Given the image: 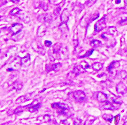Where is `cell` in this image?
Instances as JSON below:
<instances>
[{
    "label": "cell",
    "instance_id": "6da1fadb",
    "mask_svg": "<svg viewBox=\"0 0 127 125\" xmlns=\"http://www.w3.org/2000/svg\"><path fill=\"white\" fill-rule=\"evenodd\" d=\"M106 27V22H105V16L99 20L94 25L95 32H100Z\"/></svg>",
    "mask_w": 127,
    "mask_h": 125
},
{
    "label": "cell",
    "instance_id": "7a4b0ae2",
    "mask_svg": "<svg viewBox=\"0 0 127 125\" xmlns=\"http://www.w3.org/2000/svg\"><path fill=\"white\" fill-rule=\"evenodd\" d=\"M73 96L75 101L79 102H82L85 101L86 98V94L82 91H77L74 92Z\"/></svg>",
    "mask_w": 127,
    "mask_h": 125
},
{
    "label": "cell",
    "instance_id": "3957f363",
    "mask_svg": "<svg viewBox=\"0 0 127 125\" xmlns=\"http://www.w3.org/2000/svg\"><path fill=\"white\" fill-rule=\"evenodd\" d=\"M23 28V25L20 23H14L10 28V31L12 33V35L20 32Z\"/></svg>",
    "mask_w": 127,
    "mask_h": 125
},
{
    "label": "cell",
    "instance_id": "277c9868",
    "mask_svg": "<svg viewBox=\"0 0 127 125\" xmlns=\"http://www.w3.org/2000/svg\"><path fill=\"white\" fill-rule=\"evenodd\" d=\"M41 107V103H39L37 99L35 100L32 103H31L30 104L27 105L28 110L29 111H30L31 113H34L35 111H36L37 110H39V108Z\"/></svg>",
    "mask_w": 127,
    "mask_h": 125
},
{
    "label": "cell",
    "instance_id": "5b68a950",
    "mask_svg": "<svg viewBox=\"0 0 127 125\" xmlns=\"http://www.w3.org/2000/svg\"><path fill=\"white\" fill-rule=\"evenodd\" d=\"M116 91L118 93L121 94H124L127 91V87L126 85L123 82H120L116 86Z\"/></svg>",
    "mask_w": 127,
    "mask_h": 125
},
{
    "label": "cell",
    "instance_id": "8992f818",
    "mask_svg": "<svg viewBox=\"0 0 127 125\" xmlns=\"http://www.w3.org/2000/svg\"><path fill=\"white\" fill-rule=\"evenodd\" d=\"M69 17H70V12H69L68 9H65L63 11L62 14H61V21L62 22H66L69 20Z\"/></svg>",
    "mask_w": 127,
    "mask_h": 125
},
{
    "label": "cell",
    "instance_id": "52a82bcc",
    "mask_svg": "<svg viewBox=\"0 0 127 125\" xmlns=\"http://www.w3.org/2000/svg\"><path fill=\"white\" fill-rule=\"evenodd\" d=\"M97 100L100 102L106 103L108 102V96L103 92H99L97 94Z\"/></svg>",
    "mask_w": 127,
    "mask_h": 125
},
{
    "label": "cell",
    "instance_id": "ba28073f",
    "mask_svg": "<svg viewBox=\"0 0 127 125\" xmlns=\"http://www.w3.org/2000/svg\"><path fill=\"white\" fill-rule=\"evenodd\" d=\"M52 107L54 108H60V110H69V107L67 104L65 103H55L52 104Z\"/></svg>",
    "mask_w": 127,
    "mask_h": 125
},
{
    "label": "cell",
    "instance_id": "9c48e42d",
    "mask_svg": "<svg viewBox=\"0 0 127 125\" xmlns=\"http://www.w3.org/2000/svg\"><path fill=\"white\" fill-rule=\"evenodd\" d=\"M46 29H47V28H46V26L45 25L42 24V25H40L37 29V36L39 37H43V36H44L46 33Z\"/></svg>",
    "mask_w": 127,
    "mask_h": 125
},
{
    "label": "cell",
    "instance_id": "30bf717a",
    "mask_svg": "<svg viewBox=\"0 0 127 125\" xmlns=\"http://www.w3.org/2000/svg\"><path fill=\"white\" fill-rule=\"evenodd\" d=\"M120 66V62L118 61H114L110 63V64L109 65L108 68H107V70L109 72H112V70L113 69L117 68V67H118Z\"/></svg>",
    "mask_w": 127,
    "mask_h": 125
},
{
    "label": "cell",
    "instance_id": "8fae6325",
    "mask_svg": "<svg viewBox=\"0 0 127 125\" xmlns=\"http://www.w3.org/2000/svg\"><path fill=\"white\" fill-rule=\"evenodd\" d=\"M24 34L25 32H23V31H21L20 32L18 33L14 34V35H12L11 39L14 41H18L20 40L21 39H22L23 36H24Z\"/></svg>",
    "mask_w": 127,
    "mask_h": 125
},
{
    "label": "cell",
    "instance_id": "7c38bea8",
    "mask_svg": "<svg viewBox=\"0 0 127 125\" xmlns=\"http://www.w3.org/2000/svg\"><path fill=\"white\" fill-rule=\"evenodd\" d=\"M37 120L41 122H48L51 120V117L49 115H44L39 116L37 118Z\"/></svg>",
    "mask_w": 127,
    "mask_h": 125
},
{
    "label": "cell",
    "instance_id": "4fadbf2b",
    "mask_svg": "<svg viewBox=\"0 0 127 125\" xmlns=\"http://www.w3.org/2000/svg\"><path fill=\"white\" fill-rule=\"evenodd\" d=\"M59 28L61 32L64 33H66L69 32V28L66 22H62L59 25Z\"/></svg>",
    "mask_w": 127,
    "mask_h": 125
},
{
    "label": "cell",
    "instance_id": "5bb4252c",
    "mask_svg": "<svg viewBox=\"0 0 127 125\" xmlns=\"http://www.w3.org/2000/svg\"><path fill=\"white\" fill-rule=\"evenodd\" d=\"M31 98H28L27 95H24V96H21L20 97H19V98L16 100V103L17 104H19V103H22L24 102H25L29 100H30Z\"/></svg>",
    "mask_w": 127,
    "mask_h": 125
},
{
    "label": "cell",
    "instance_id": "9a60e30c",
    "mask_svg": "<svg viewBox=\"0 0 127 125\" xmlns=\"http://www.w3.org/2000/svg\"><path fill=\"white\" fill-rule=\"evenodd\" d=\"M23 87V84L20 82H15L13 84V88L17 91L20 90Z\"/></svg>",
    "mask_w": 127,
    "mask_h": 125
},
{
    "label": "cell",
    "instance_id": "2e32d148",
    "mask_svg": "<svg viewBox=\"0 0 127 125\" xmlns=\"http://www.w3.org/2000/svg\"><path fill=\"white\" fill-rule=\"evenodd\" d=\"M103 64L101 62H95L93 64V68L95 71H99L103 68Z\"/></svg>",
    "mask_w": 127,
    "mask_h": 125
},
{
    "label": "cell",
    "instance_id": "e0dca14e",
    "mask_svg": "<svg viewBox=\"0 0 127 125\" xmlns=\"http://www.w3.org/2000/svg\"><path fill=\"white\" fill-rule=\"evenodd\" d=\"M95 118L92 116H89L85 122L84 125H91L94 122Z\"/></svg>",
    "mask_w": 127,
    "mask_h": 125
},
{
    "label": "cell",
    "instance_id": "ac0fdd59",
    "mask_svg": "<svg viewBox=\"0 0 127 125\" xmlns=\"http://www.w3.org/2000/svg\"><path fill=\"white\" fill-rule=\"evenodd\" d=\"M104 108H105V109L106 110H113L115 109V106H114L111 103L107 102L105 103L104 106Z\"/></svg>",
    "mask_w": 127,
    "mask_h": 125
},
{
    "label": "cell",
    "instance_id": "d6986e66",
    "mask_svg": "<svg viewBox=\"0 0 127 125\" xmlns=\"http://www.w3.org/2000/svg\"><path fill=\"white\" fill-rule=\"evenodd\" d=\"M103 117L105 121L109 122H112V120L113 119V116L111 114H104Z\"/></svg>",
    "mask_w": 127,
    "mask_h": 125
},
{
    "label": "cell",
    "instance_id": "ffe728a7",
    "mask_svg": "<svg viewBox=\"0 0 127 125\" xmlns=\"http://www.w3.org/2000/svg\"><path fill=\"white\" fill-rule=\"evenodd\" d=\"M108 31H109V33L111 34L112 36H115L116 35L117 33V29L115 27H109Z\"/></svg>",
    "mask_w": 127,
    "mask_h": 125
},
{
    "label": "cell",
    "instance_id": "44dd1931",
    "mask_svg": "<svg viewBox=\"0 0 127 125\" xmlns=\"http://www.w3.org/2000/svg\"><path fill=\"white\" fill-rule=\"evenodd\" d=\"M29 60H30V55L29 54H27L25 56L21 59V64H24L27 62Z\"/></svg>",
    "mask_w": 127,
    "mask_h": 125
},
{
    "label": "cell",
    "instance_id": "7402d4cb",
    "mask_svg": "<svg viewBox=\"0 0 127 125\" xmlns=\"http://www.w3.org/2000/svg\"><path fill=\"white\" fill-rule=\"evenodd\" d=\"M80 66L83 69H87V68H89L90 67L89 64L86 61H82V62H81Z\"/></svg>",
    "mask_w": 127,
    "mask_h": 125
},
{
    "label": "cell",
    "instance_id": "603a6c76",
    "mask_svg": "<svg viewBox=\"0 0 127 125\" xmlns=\"http://www.w3.org/2000/svg\"><path fill=\"white\" fill-rule=\"evenodd\" d=\"M25 108H27V106H20L19 107H17L14 111V114H19V113H22V112L24 111V109Z\"/></svg>",
    "mask_w": 127,
    "mask_h": 125
},
{
    "label": "cell",
    "instance_id": "cb8c5ba5",
    "mask_svg": "<svg viewBox=\"0 0 127 125\" xmlns=\"http://www.w3.org/2000/svg\"><path fill=\"white\" fill-rule=\"evenodd\" d=\"M20 11V9L18 8H14L10 12V14L12 16H14L17 15V14L19 13V12Z\"/></svg>",
    "mask_w": 127,
    "mask_h": 125
},
{
    "label": "cell",
    "instance_id": "d4e9b609",
    "mask_svg": "<svg viewBox=\"0 0 127 125\" xmlns=\"http://www.w3.org/2000/svg\"><path fill=\"white\" fill-rule=\"evenodd\" d=\"M101 44H102V43L100 41L96 40H93L91 42H90V45H91L92 46H93V47H95L100 46Z\"/></svg>",
    "mask_w": 127,
    "mask_h": 125
},
{
    "label": "cell",
    "instance_id": "484cf974",
    "mask_svg": "<svg viewBox=\"0 0 127 125\" xmlns=\"http://www.w3.org/2000/svg\"><path fill=\"white\" fill-rule=\"evenodd\" d=\"M62 67V64L60 63H57V64H54L52 65H51V70H59L60 67Z\"/></svg>",
    "mask_w": 127,
    "mask_h": 125
},
{
    "label": "cell",
    "instance_id": "4316f807",
    "mask_svg": "<svg viewBox=\"0 0 127 125\" xmlns=\"http://www.w3.org/2000/svg\"><path fill=\"white\" fill-rule=\"evenodd\" d=\"M40 7L43 9L44 10H47L48 9V4L45 2H40Z\"/></svg>",
    "mask_w": 127,
    "mask_h": 125
},
{
    "label": "cell",
    "instance_id": "83f0119b",
    "mask_svg": "<svg viewBox=\"0 0 127 125\" xmlns=\"http://www.w3.org/2000/svg\"><path fill=\"white\" fill-rule=\"evenodd\" d=\"M94 51V49H92V50H90V51H89L87 52V53H86L85 55L82 56H81L80 57H81V58H83V57H86L90 56V55H92V54H93Z\"/></svg>",
    "mask_w": 127,
    "mask_h": 125
},
{
    "label": "cell",
    "instance_id": "f1b7e54d",
    "mask_svg": "<svg viewBox=\"0 0 127 125\" xmlns=\"http://www.w3.org/2000/svg\"><path fill=\"white\" fill-rule=\"evenodd\" d=\"M72 72H73V73L75 74V76H78V75L80 73V69L78 67H74V70H73V71H72Z\"/></svg>",
    "mask_w": 127,
    "mask_h": 125
},
{
    "label": "cell",
    "instance_id": "f546056e",
    "mask_svg": "<svg viewBox=\"0 0 127 125\" xmlns=\"http://www.w3.org/2000/svg\"><path fill=\"white\" fill-rule=\"evenodd\" d=\"M51 19H52L51 15L49 14H46L45 17H44V20L46 22H49V21L51 20Z\"/></svg>",
    "mask_w": 127,
    "mask_h": 125
},
{
    "label": "cell",
    "instance_id": "4dcf8cb0",
    "mask_svg": "<svg viewBox=\"0 0 127 125\" xmlns=\"http://www.w3.org/2000/svg\"><path fill=\"white\" fill-rule=\"evenodd\" d=\"M82 123V121L79 118H76L74 121V125H80Z\"/></svg>",
    "mask_w": 127,
    "mask_h": 125
},
{
    "label": "cell",
    "instance_id": "1f68e13d",
    "mask_svg": "<svg viewBox=\"0 0 127 125\" xmlns=\"http://www.w3.org/2000/svg\"><path fill=\"white\" fill-rule=\"evenodd\" d=\"M120 114L117 115L116 116H115V125H117L118 124V122H119V121H120Z\"/></svg>",
    "mask_w": 127,
    "mask_h": 125
},
{
    "label": "cell",
    "instance_id": "d6a6232c",
    "mask_svg": "<svg viewBox=\"0 0 127 125\" xmlns=\"http://www.w3.org/2000/svg\"><path fill=\"white\" fill-rule=\"evenodd\" d=\"M112 99V101H113V102L115 103H117V104H121L122 103V101L118 99V98H113Z\"/></svg>",
    "mask_w": 127,
    "mask_h": 125
},
{
    "label": "cell",
    "instance_id": "836d02e7",
    "mask_svg": "<svg viewBox=\"0 0 127 125\" xmlns=\"http://www.w3.org/2000/svg\"><path fill=\"white\" fill-rule=\"evenodd\" d=\"M95 2V1H93V0H90V1H87L86 5L88 6H92L94 4V3Z\"/></svg>",
    "mask_w": 127,
    "mask_h": 125
},
{
    "label": "cell",
    "instance_id": "e575fe53",
    "mask_svg": "<svg viewBox=\"0 0 127 125\" xmlns=\"http://www.w3.org/2000/svg\"><path fill=\"white\" fill-rule=\"evenodd\" d=\"M60 9H61L60 7H58V8H57V9H55V10H54V15H58L59 13V11H60Z\"/></svg>",
    "mask_w": 127,
    "mask_h": 125
},
{
    "label": "cell",
    "instance_id": "d590c367",
    "mask_svg": "<svg viewBox=\"0 0 127 125\" xmlns=\"http://www.w3.org/2000/svg\"><path fill=\"white\" fill-rule=\"evenodd\" d=\"M60 125H70L66 120H63L60 122Z\"/></svg>",
    "mask_w": 127,
    "mask_h": 125
},
{
    "label": "cell",
    "instance_id": "8d00e7d4",
    "mask_svg": "<svg viewBox=\"0 0 127 125\" xmlns=\"http://www.w3.org/2000/svg\"><path fill=\"white\" fill-rule=\"evenodd\" d=\"M45 45L46 47H50V46L52 45V42L46 40L45 42Z\"/></svg>",
    "mask_w": 127,
    "mask_h": 125
},
{
    "label": "cell",
    "instance_id": "74e56055",
    "mask_svg": "<svg viewBox=\"0 0 127 125\" xmlns=\"http://www.w3.org/2000/svg\"><path fill=\"white\" fill-rule=\"evenodd\" d=\"M8 71H13V68H8Z\"/></svg>",
    "mask_w": 127,
    "mask_h": 125
},
{
    "label": "cell",
    "instance_id": "f35d334b",
    "mask_svg": "<svg viewBox=\"0 0 127 125\" xmlns=\"http://www.w3.org/2000/svg\"><path fill=\"white\" fill-rule=\"evenodd\" d=\"M121 2V1H116V4H119V3Z\"/></svg>",
    "mask_w": 127,
    "mask_h": 125
},
{
    "label": "cell",
    "instance_id": "ab89813d",
    "mask_svg": "<svg viewBox=\"0 0 127 125\" xmlns=\"http://www.w3.org/2000/svg\"><path fill=\"white\" fill-rule=\"evenodd\" d=\"M19 1H12V2H19Z\"/></svg>",
    "mask_w": 127,
    "mask_h": 125
}]
</instances>
